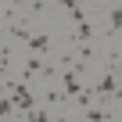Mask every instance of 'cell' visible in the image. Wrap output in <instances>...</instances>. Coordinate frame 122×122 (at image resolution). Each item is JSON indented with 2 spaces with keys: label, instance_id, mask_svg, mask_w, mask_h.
I'll use <instances>...</instances> for the list:
<instances>
[{
  "label": "cell",
  "instance_id": "5",
  "mask_svg": "<svg viewBox=\"0 0 122 122\" xmlns=\"http://www.w3.org/2000/svg\"><path fill=\"white\" fill-rule=\"evenodd\" d=\"M90 36H93V25H90V22H76V29L68 32V40H72V43H79V47H83V43H90Z\"/></svg>",
  "mask_w": 122,
  "mask_h": 122
},
{
  "label": "cell",
  "instance_id": "2",
  "mask_svg": "<svg viewBox=\"0 0 122 122\" xmlns=\"http://www.w3.org/2000/svg\"><path fill=\"white\" fill-rule=\"evenodd\" d=\"M61 86H65L61 93H65V101H68V104H72V101L83 93V83H79V76H76L72 68H65V72H61Z\"/></svg>",
  "mask_w": 122,
  "mask_h": 122
},
{
  "label": "cell",
  "instance_id": "3",
  "mask_svg": "<svg viewBox=\"0 0 122 122\" xmlns=\"http://www.w3.org/2000/svg\"><path fill=\"white\" fill-rule=\"evenodd\" d=\"M25 50L29 54H40V57H50V36L47 32H32L25 40Z\"/></svg>",
  "mask_w": 122,
  "mask_h": 122
},
{
  "label": "cell",
  "instance_id": "8",
  "mask_svg": "<svg viewBox=\"0 0 122 122\" xmlns=\"http://www.w3.org/2000/svg\"><path fill=\"white\" fill-rule=\"evenodd\" d=\"M108 25H111V32H122V4L108 15Z\"/></svg>",
  "mask_w": 122,
  "mask_h": 122
},
{
  "label": "cell",
  "instance_id": "10",
  "mask_svg": "<svg viewBox=\"0 0 122 122\" xmlns=\"http://www.w3.org/2000/svg\"><path fill=\"white\" fill-rule=\"evenodd\" d=\"M115 122H122V111H118V115H115Z\"/></svg>",
  "mask_w": 122,
  "mask_h": 122
},
{
  "label": "cell",
  "instance_id": "4",
  "mask_svg": "<svg viewBox=\"0 0 122 122\" xmlns=\"http://www.w3.org/2000/svg\"><path fill=\"white\" fill-rule=\"evenodd\" d=\"M43 65H47V57L29 54V57H25V68H22V83H29L32 76H43Z\"/></svg>",
  "mask_w": 122,
  "mask_h": 122
},
{
  "label": "cell",
  "instance_id": "7",
  "mask_svg": "<svg viewBox=\"0 0 122 122\" xmlns=\"http://www.w3.org/2000/svg\"><path fill=\"white\" fill-rule=\"evenodd\" d=\"M11 36H15L18 43H25V40H29V25H25V22H15V18H11Z\"/></svg>",
  "mask_w": 122,
  "mask_h": 122
},
{
  "label": "cell",
  "instance_id": "6",
  "mask_svg": "<svg viewBox=\"0 0 122 122\" xmlns=\"http://www.w3.org/2000/svg\"><path fill=\"white\" fill-rule=\"evenodd\" d=\"M25 122H54V115H50L47 108H40V104H36V108H29V111H25Z\"/></svg>",
  "mask_w": 122,
  "mask_h": 122
},
{
  "label": "cell",
  "instance_id": "9",
  "mask_svg": "<svg viewBox=\"0 0 122 122\" xmlns=\"http://www.w3.org/2000/svg\"><path fill=\"white\" fill-rule=\"evenodd\" d=\"M76 104H79V108H83V111H86V108H90V104H93V90H83V93H79V97H76Z\"/></svg>",
  "mask_w": 122,
  "mask_h": 122
},
{
  "label": "cell",
  "instance_id": "11",
  "mask_svg": "<svg viewBox=\"0 0 122 122\" xmlns=\"http://www.w3.org/2000/svg\"><path fill=\"white\" fill-rule=\"evenodd\" d=\"M118 4H122V0H118Z\"/></svg>",
  "mask_w": 122,
  "mask_h": 122
},
{
  "label": "cell",
  "instance_id": "1",
  "mask_svg": "<svg viewBox=\"0 0 122 122\" xmlns=\"http://www.w3.org/2000/svg\"><path fill=\"white\" fill-rule=\"evenodd\" d=\"M93 93H97V101H101V104H111V101H122V86H118L115 72H104Z\"/></svg>",
  "mask_w": 122,
  "mask_h": 122
}]
</instances>
